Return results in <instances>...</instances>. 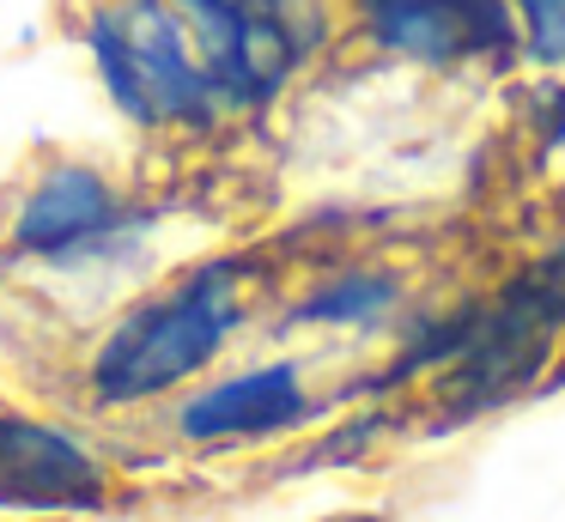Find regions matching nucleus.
I'll list each match as a JSON object with an SVG mask.
<instances>
[{"mask_svg": "<svg viewBox=\"0 0 565 522\" xmlns=\"http://www.w3.org/2000/svg\"><path fill=\"white\" fill-rule=\"evenodd\" d=\"M244 322V274L237 262H201L171 286L128 303L92 347L86 388L98 407H140L189 376H201Z\"/></svg>", "mask_w": 565, "mask_h": 522, "instance_id": "obj_1", "label": "nucleus"}, {"mask_svg": "<svg viewBox=\"0 0 565 522\" xmlns=\"http://www.w3.org/2000/svg\"><path fill=\"white\" fill-rule=\"evenodd\" d=\"M67 24L104 104L128 128L207 140L225 121L171 0H79Z\"/></svg>", "mask_w": 565, "mask_h": 522, "instance_id": "obj_2", "label": "nucleus"}, {"mask_svg": "<svg viewBox=\"0 0 565 522\" xmlns=\"http://www.w3.org/2000/svg\"><path fill=\"white\" fill-rule=\"evenodd\" d=\"M152 219L159 213L140 206L104 164H92V158H50L19 189L13 213H7V249L25 267L92 274V267L135 262Z\"/></svg>", "mask_w": 565, "mask_h": 522, "instance_id": "obj_3", "label": "nucleus"}, {"mask_svg": "<svg viewBox=\"0 0 565 522\" xmlns=\"http://www.w3.org/2000/svg\"><path fill=\"white\" fill-rule=\"evenodd\" d=\"M225 121L262 116L322 36L317 0H171Z\"/></svg>", "mask_w": 565, "mask_h": 522, "instance_id": "obj_4", "label": "nucleus"}, {"mask_svg": "<svg viewBox=\"0 0 565 522\" xmlns=\"http://www.w3.org/2000/svg\"><path fill=\"white\" fill-rule=\"evenodd\" d=\"M110 504V461L55 419L0 407V516H86Z\"/></svg>", "mask_w": 565, "mask_h": 522, "instance_id": "obj_5", "label": "nucleus"}, {"mask_svg": "<svg viewBox=\"0 0 565 522\" xmlns=\"http://www.w3.org/2000/svg\"><path fill=\"white\" fill-rule=\"evenodd\" d=\"M353 24L383 55L419 61V67L511 49L504 0H353Z\"/></svg>", "mask_w": 565, "mask_h": 522, "instance_id": "obj_6", "label": "nucleus"}, {"mask_svg": "<svg viewBox=\"0 0 565 522\" xmlns=\"http://www.w3.org/2000/svg\"><path fill=\"white\" fill-rule=\"evenodd\" d=\"M310 413H317V401L305 395L298 364L280 359V364H256V371H237V376L195 388L177 407V432L189 444H249V437L292 432Z\"/></svg>", "mask_w": 565, "mask_h": 522, "instance_id": "obj_7", "label": "nucleus"}, {"mask_svg": "<svg viewBox=\"0 0 565 522\" xmlns=\"http://www.w3.org/2000/svg\"><path fill=\"white\" fill-rule=\"evenodd\" d=\"M402 286L395 274H371V267H353V274H334L322 279L310 298H298L292 322H317V328H371L395 310Z\"/></svg>", "mask_w": 565, "mask_h": 522, "instance_id": "obj_8", "label": "nucleus"}, {"mask_svg": "<svg viewBox=\"0 0 565 522\" xmlns=\"http://www.w3.org/2000/svg\"><path fill=\"white\" fill-rule=\"evenodd\" d=\"M523 7V31H529V55L535 61H565V0H516Z\"/></svg>", "mask_w": 565, "mask_h": 522, "instance_id": "obj_9", "label": "nucleus"}, {"mask_svg": "<svg viewBox=\"0 0 565 522\" xmlns=\"http://www.w3.org/2000/svg\"><path fill=\"white\" fill-rule=\"evenodd\" d=\"M322 522H390V516H365V510H347V516H322Z\"/></svg>", "mask_w": 565, "mask_h": 522, "instance_id": "obj_10", "label": "nucleus"}]
</instances>
